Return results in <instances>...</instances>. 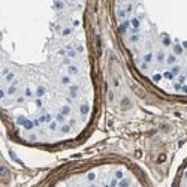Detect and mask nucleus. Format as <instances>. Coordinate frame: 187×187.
<instances>
[{
	"label": "nucleus",
	"instance_id": "obj_1",
	"mask_svg": "<svg viewBox=\"0 0 187 187\" xmlns=\"http://www.w3.org/2000/svg\"><path fill=\"white\" fill-rule=\"evenodd\" d=\"M114 177H117L118 180H121V178H124V171L123 169H117L114 172Z\"/></svg>",
	"mask_w": 187,
	"mask_h": 187
}]
</instances>
